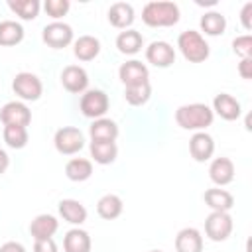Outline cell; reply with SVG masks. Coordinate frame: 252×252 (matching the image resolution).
I'll list each match as a JSON object with an SVG mask.
<instances>
[{"label": "cell", "instance_id": "cell-1", "mask_svg": "<svg viewBox=\"0 0 252 252\" xmlns=\"http://www.w3.org/2000/svg\"><path fill=\"white\" fill-rule=\"evenodd\" d=\"M215 120V112L211 106L203 102H191V104H181L175 110V122L183 130H195L203 132L207 126H211Z\"/></svg>", "mask_w": 252, "mask_h": 252}, {"label": "cell", "instance_id": "cell-2", "mask_svg": "<svg viewBox=\"0 0 252 252\" xmlns=\"http://www.w3.org/2000/svg\"><path fill=\"white\" fill-rule=\"evenodd\" d=\"M179 6L167 0L148 2L142 10V20L150 28H169L179 22Z\"/></svg>", "mask_w": 252, "mask_h": 252}, {"label": "cell", "instance_id": "cell-3", "mask_svg": "<svg viewBox=\"0 0 252 252\" xmlns=\"http://www.w3.org/2000/svg\"><path fill=\"white\" fill-rule=\"evenodd\" d=\"M177 47L181 51V55L189 61V63H203L211 49H209V43L205 41V37L195 32V30H185L179 33L177 37Z\"/></svg>", "mask_w": 252, "mask_h": 252}, {"label": "cell", "instance_id": "cell-4", "mask_svg": "<svg viewBox=\"0 0 252 252\" xmlns=\"http://www.w3.org/2000/svg\"><path fill=\"white\" fill-rule=\"evenodd\" d=\"M53 146L63 156H73L85 148V136L75 126H63L53 136Z\"/></svg>", "mask_w": 252, "mask_h": 252}, {"label": "cell", "instance_id": "cell-5", "mask_svg": "<svg viewBox=\"0 0 252 252\" xmlns=\"http://www.w3.org/2000/svg\"><path fill=\"white\" fill-rule=\"evenodd\" d=\"M81 112L83 116L87 118H104L106 110H108V94L100 89H91V91H85L83 96H81Z\"/></svg>", "mask_w": 252, "mask_h": 252}, {"label": "cell", "instance_id": "cell-6", "mask_svg": "<svg viewBox=\"0 0 252 252\" xmlns=\"http://www.w3.org/2000/svg\"><path fill=\"white\" fill-rule=\"evenodd\" d=\"M12 91L22 98V100H37L43 93V85L37 75L22 71L14 77L12 81Z\"/></svg>", "mask_w": 252, "mask_h": 252}, {"label": "cell", "instance_id": "cell-7", "mask_svg": "<svg viewBox=\"0 0 252 252\" xmlns=\"http://www.w3.org/2000/svg\"><path fill=\"white\" fill-rule=\"evenodd\" d=\"M41 39L51 49H63L69 43H73V28L65 22H51L43 28Z\"/></svg>", "mask_w": 252, "mask_h": 252}, {"label": "cell", "instance_id": "cell-8", "mask_svg": "<svg viewBox=\"0 0 252 252\" xmlns=\"http://www.w3.org/2000/svg\"><path fill=\"white\" fill-rule=\"evenodd\" d=\"M232 232V217L228 213H219L213 211L207 219H205V234L213 240V242H222L230 236Z\"/></svg>", "mask_w": 252, "mask_h": 252}, {"label": "cell", "instance_id": "cell-9", "mask_svg": "<svg viewBox=\"0 0 252 252\" xmlns=\"http://www.w3.org/2000/svg\"><path fill=\"white\" fill-rule=\"evenodd\" d=\"M0 120L4 126H28L32 122V110L20 100H10L2 106Z\"/></svg>", "mask_w": 252, "mask_h": 252}, {"label": "cell", "instance_id": "cell-10", "mask_svg": "<svg viewBox=\"0 0 252 252\" xmlns=\"http://www.w3.org/2000/svg\"><path fill=\"white\" fill-rule=\"evenodd\" d=\"M146 59L154 67L165 69V67H171L175 63V49L167 41H152L146 47Z\"/></svg>", "mask_w": 252, "mask_h": 252}, {"label": "cell", "instance_id": "cell-11", "mask_svg": "<svg viewBox=\"0 0 252 252\" xmlns=\"http://www.w3.org/2000/svg\"><path fill=\"white\" fill-rule=\"evenodd\" d=\"M61 85L65 91H69L73 94H81L89 87V75L79 65H67L61 71Z\"/></svg>", "mask_w": 252, "mask_h": 252}, {"label": "cell", "instance_id": "cell-12", "mask_svg": "<svg viewBox=\"0 0 252 252\" xmlns=\"http://www.w3.org/2000/svg\"><path fill=\"white\" fill-rule=\"evenodd\" d=\"M118 77H120V81L124 83V87H134V85L148 83L150 71H148V67H146L142 61L130 59V61H126V63L120 65Z\"/></svg>", "mask_w": 252, "mask_h": 252}, {"label": "cell", "instance_id": "cell-13", "mask_svg": "<svg viewBox=\"0 0 252 252\" xmlns=\"http://www.w3.org/2000/svg\"><path fill=\"white\" fill-rule=\"evenodd\" d=\"M189 154L195 161H209L215 154V140L207 132H195L189 140Z\"/></svg>", "mask_w": 252, "mask_h": 252}, {"label": "cell", "instance_id": "cell-14", "mask_svg": "<svg viewBox=\"0 0 252 252\" xmlns=\"http://www.w3.org/2000/svg\"><path fill=\"white\" fill-rule=\"evenodd\" d=\"M213 112L219 114L222 120H238L240 114H242V108H240V102L228 94V93H219L215 98H213Z\"/></svg>", "mask_w": 252, "mask_h": 252}, {"label": "cell", "instance_id": "cell-15", "mask_svg": "<svg viewBox=\"0 0 252 252\" xmlns=\"http://www.w3.org/2000/svg\"><path fill=\"white\" fill-rule=\"evenodd\" d=\"M209 177L215 185L224 187L234 179V163L230 158H215L209 165Z\"/></svg>", "mask_w": 252, "mask_h": 252}, {"label": "cell", "instance_id": "cell-16", "mask_svg": "<svg viewBox=\"0 0 252 252\" xmlns=\"http://www.w3.org/2000/svg\"><path fill=\"white\" fill-rule=\"evenodd\" d=\"M59 228V220L53 215H37L32 224H30V234L33 236V240H43V238H53V234Z\"/></svg>", "mask_w": 252, "mask_h": 252}, {"label": "cell", "instance_id": "cell-17", "mask_svg": "<svg viewBox=\"0 0 252 252\" xmlns=\"http://www.w3.org/2000/svg\"><path fill=\"white\" fill-rule=\"evenodd\" d=\"M134 8L128 2H114L108 8V22L118 30H130L134 24Z\"/></svg>", "mask_w": 252, "mask_h": 252}, {"label": "cell", "instance_id": "cell-18", "mask_svg": "<svg viewBox=\"0 0 252 252\" xmlns=\"http://www.w3.org/2000/svg\"><path fill=\"white\" fill-rule=\"evenodd\" d=\"M118 124L110 118H96L89 128L93 142H114L118 138Z\"/></svg>", "mask_w": 252, "mask_h": 252}, {"label": "cell", "instance_id": "cell-19", "mask_svg": "<svg viewBox=\"0 0 252 252\" xmlns=\"http://www.w3.org/2000/svg\"><path fill=\"white\" fill-rule=\"evenodd\" d=\"M175 250L177 252H203V236L197 228L187 226L181 228L175 236Z\"/></svg>", "mask_w": 252, "mask_h": 252}, {"label": "cell", "instance_id": "cell-20", "mask_svg": "<svg viewBox=\"0 0 252 252\" xmlns=\"http://www.w3.org/2000/svg\"><path fill=\"white\" fill-rule=\"evenodd\" d=\"M203 199H205L207 207H211L213 211H219V213H228L234 207V197L226 189H220V187L207 189L203 193Z\"/></svg>", "mask_w": 252, "mask_h": 252}, {"label": "cell", "instance_id": "cell-21", "mask_svg": "<svg viewBox=\"0 0 252 252\" xmlns=\"http://www.w3.org/2000/svg\"><path fill=\"white\" fill-rule=\"evenodd\" d=\"M91 246H93L91 234L83 228H71L63 238L65 252H91Z\"/></svg>", "mask_w": 252, "mask_h": 252}, {"label": "cell", "instance_id": "cell-22", "mask_svg": "<svg viewBox=\"0 0 252 252\" xmlns=\"http://www.w3.org/2000/svg\"><path fill=\"white\" fill-rule=\"evenodd\" d=\"M59 215L63 217V220H67L71 224H83L87 220V209L77 199H61L59 201Z\"/></svg>", "mask_w": 252, "mask_h": 252}, {"label": "cell", "instance_id": "cell-23", "mask_svg": "<svg viewBox=\"0 0 252 252\" xmlns=\"http://www.w3.org/2000/svg\"><path fill=\"white\" fill-rule=\"evenodd\" d=\"M73 53L79 61H93L100 53V41L94 35H81L73 43Z\"/></svg>", "mask_w": 252, "mask_h": 252}, {"label": "cell", "instance_id": "cell-24", "mask_svg": "<svg viewBox=\"0 0 252 252\" xmlns=\"http://www.w3.org/2000/svg\"><path fill=\"white\" fill-rule=\"evenodd\" d=\"M122 209H124V203H122V199H120L118 195H114V193L102 195V197L98 199V203H96V213H98V217L104 219V220L118 219V217L122 215Z\"/></svg>", "mask_w": 252, "mask_h": 252}, {"label": "cell", "instance_id": "cell-25", "mask_svg": "<svg viewBox=\"0 0 252 252\" xmlns=\"http://www.w3.org/2000/svg\"><path fill=\"white\" fill-rule=\"evenodd\" d=\"M116 47L124 55H136L144 47V37L138 30H124L116 37Z\"/></svg>", "mask_w": 252, "mask_h": 252}, {"label": "cell", "instance_id": "cell-26", "mask_svg": "<svg viewBox=\"0 0 252 252\" xmlns=\"http://www.w3.org/2000/svg\"><path fill=\"white\" fill-rule=\"evenodd\" d=\"M89 150H91V158H93L96 163H100V165L112 163V161L116 159V156H118V146H116V142H93V140H91Z\"/></svg>", "mask_w": 252, "mask_h": 252}, {"label": "cell", "instance_id": "cell-27", "mask_svg": "<svg viewBox=\"0 0 252 252\" xmlns=\"http://www.w3.org/2000/svg\"><path fill=\"white\" fill-rule=\"evenodd\" d=\"M24 28L22 24L14 22V20H4L0 22V45L4 47H12V45H18L22 39H24Z\"/></svg>", "mask_w": 252, "mask_h": 252}, {"label": "cell", "instance_id": "cell-28", "mask_svg": "<svg viewBox=\"0 0 252 252\" xmlns=\"http://www.w3.org/2000/svg\"><path fill=\"white\" fill-rule=\"evenodd\" d=\"M201 30L205 32V35H222L224 30H226V18L220 14V12H205L201 16V22H199Z\"/></svg>", "mask_w": 252, "mask_h": 252}, {"label": "cell", "instance_id": "cell-29", "mask_svg": "<svg viewBox=\"0 0 252 252\" xmlns=\"http://www.w3.org/2000/svg\"><path fill=\"white\" fill-rule=\"evenodd\" d=\"M65 175L71 181H87L93 175V163L85 158H73L65 165Z\"/></svg>", "mask_w": 252, "mask_h": 252}, {"label": "cell", "instance_id": "cell-30", "mask_svg": "<svg viewBox=\"0 0 252 252\" xmlns=\"http://www.w3.org/2000/svg\"><path fill=\"white\" fill-rule=\"evenodd\" d=\"M8 8L22 20H35L39 14V0H8Z\"/></svg>", "mask_w": 252, "mask_h": 252}, {"label": "cell", "instance_id": "cell-31", "mask_svg": "<svg viewBox=\"0 0 252 252\" xmlns=\"http://www.w3.org/2000/svg\"><path fill=\"white\" fill-rule=\"evenodd\" d=\"M150 96H152V85H150V81L148 83H142V85H134V87H126L124 89V98L132 106L146 104L150 100Z\"/></svg>", "mask_w": 252, "mask_h": 252}, {"label": "cell", "instance_id": "cell-32", "mask_svg": "<svg viewBox=\"0 0 252 252\" xmlns=\"http://www.w3.org/2000/svg\"><path fill=\"white\" fill-rule=\"evenodd\" d=\"M2 138H4L8 148L22 150L28 144V128L26 126H4Z\"/></svg>", "mask_w": 252, "mask_h": 252}, {"label": "cell", "instance_id": "cell-33", "mask_svg": "<svg viewBox=\"0 0 252 252\" xmlns=\"http://www.w3.org/2000/svg\"><path fill=\"white\" fill-rule=\"evenodd\" d=\"M69 8H71L69 0H45V2H43V10H45L47 16H51L55 22H57L59 18H63V16L69 12Z\"/></svg>", "mask_w": 252, "mask_h": 252}, {"label": "cell", "instance_id": "cell-34", "mask_svg": "<svg viewBox=\"0 0 252 252\" xmlns=\"http://www.w3.org/2000/svg\"><path fill=\"white\" fill-rule=\"evenodd\" d=\"M232 51H234L240 59L252 57V35L244 33V35L234 37V39H232Z\"/></svg>", "mask_w": 252, "mask_h": 252}, {"label": "cell", "instance_id": "cell-35", "mask_svg": "<svg viewBox=\"0 0 252 252\" xmlns=\"http://www.w3.org/2000/svg\"><path fill=\"white\" fill-rule=\"evenodd\" d=\"M33 252H57V244H55L53 238L35 240V244H33Z\"/></svg>", "mask_w": 252, "mask_h": 252}, {"label": "cell", "instance_id": "cell-36", "mask_svg": "<svg viewBox=\"0 0 252 252\" xmlns=\"http://www.w3.org/2000/svg\"><path fill=\"white\" fill-rule=\"evenodd\" d=\"M238 75L242 79H252V57H246V59H240L238 63Z\"/></svg>", "mask_w": 252, "mask_h": 252}, {"label": "cell", "instance_id": "cell-37", "mask_svg": "<svg viewBox=\"0 0 252 252\" xmlns=\"http://www.w3.org/2000/svg\"><path fill=\"white\" fill-rule=\"evenodd\" d=\"M250 14H252V2H246L242 6V12H240V20H242V26L244 30H250L252 28V20H250Z\"/></svg>", "mask_w": 252, "mask_h": 252}, {"label": "cell", "instance_id": "cell-38", "mask_svg": "<svg viewBox=\"0 0 252 252\" xmlns=\"http://www.w3.org/2000/svg\"><path fill=\"white\" fill-rule=\"evenodd\" d=\"M0 252H26V248H24V244L10 240V242H4L0 246Z\"/></svg>", "mask_w": 252, "mask_h": 252}, {"label": "cell", "instance_id": "cell-39", "mask_svg": "<svg viewBox=\"0 0 252 252\" xmlns=\"http://www.w3.org/2000/svg\"><path fill=\"white\" fill-rule=\"evenodd\" d=\"M8 165H10V158H8V154H6V152L0 148V175H2V173L8 169Z\"/></svg>", "mask_w": 252, "mask_h": 252}, {"label": "cell", "instance_id": "cell-40", "mask_svg": "<svg viewBox=\"0 0 252 252\" xmlns=\"http://www.w3.org/2000/svg\"><path fill=\"white\" fill-rule=\"evenodd\" d=\"M197 4H199V6H215L217 0H207V2H205V0H197Z\"/></svg>", "mask_w": 252, "mask_h": 252}, {"label": "cell", "instance_id": "cell-41", "mask_svg": "<svg viewBox=\"0 0 252 252\" xmlns=\"http://www.w3.org/2000/svg\"><path fill=\"white\" fill-rule=\"evenodd\" d=\"M150 252H163V250H150Z\"/></svg>", "mask_w": 252, "mask_h": 252}]
</instances>
